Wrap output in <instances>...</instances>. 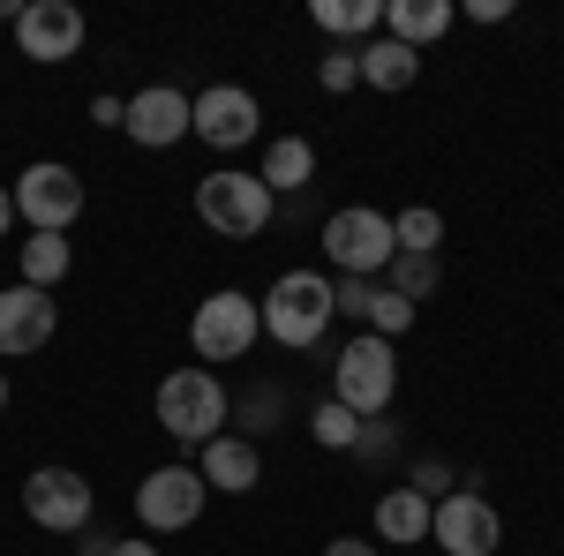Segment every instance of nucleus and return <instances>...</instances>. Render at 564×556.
Listing matches in <instances>:
<instances>
[{
	"label": "nucleus",
	"mask_w": 564,
	"mask_h": 556,
	"mask_svg": "<svg viewBox=\"0 0 564 556\" xmlns=\"http://www.w3.org/2000/svg\"><path fill=\"white\" fill-rule=\"evenodd\" d=\"M257 316H263V339H279L286 353H316L324 331H332V316H339V301H332L324 271H279L271 294L257 301Z\"/></svg>",
	"instance_id": "obj_1"
},
{
	"label": "nucleus",
	"mask_w": 564,
	"mask_h": 556,
	"mask_svg": "<svg viewBox=\"0 0 564 556\" xmlns=\"http://www.w3.org/2000/svg\"><path fill=\"white\" fill-rule=\"evenodd\" d=\"M332 399L347 406L354 422H377L391 399H399V346L354 331V339L332 353Z\"/></svg>",
	"instance_id": "obj_2"
},
{
	"label": "nucleus",
	"mask_w": 564,
	"mask_h": 556,
	"mask_svg": "<svg viewBox=\"0 0 564 556\" xmlns=\"http://www.w3.org/2000/svg\"><path fill=\"white\" fill-rule=\"evenodd\" d=\"M151 414H159V428L174 436V444H212V436H226V384H218L212 369H174L166 384L151 391Z\"/></svg>",
	"instance_id": "obj_3"
},
{
	"label": "nucleus",
	"mask_w": 564,
	"mask_h": 556,
	"mask_svg": "<svg viewBox=\"0 0 564 556\" xmlns=\"http://www.w3.org/2000/svg\"><path fill=\"white\" fill-rule=\"evenodd\" d=\"M271 211H279V196L241 166H218V173L196 181V218L212 233H226V241H257L263 226H271Z\"/></svg>",
	"instance_id": "obj_4"
},
{
	"label": "nucleus",
	"mask_w": 564,
	"mask_h": 556,
	"mask_svg": "<svg viewBox=\"0 0 564 556\" xmlns=\"http://www.w3.org/2000/svg\"><path fill=\"white\" fill-rule=\"evenodd\" d=\"M257 339H263V316H257V294H241V286L204 294L196 316H188V353L196 361H249Z\"/></svg>",
	"instance_id": "obj_5"
},
{
	"label": "nucleus",
	"mask_w": 564,
	"mask_h": 556,
	"mask_svg": "<svg viewBox=\"0 0 564 556\" xmlns=\"http://www.w3.org/2000/svg\"><path fill=\"white\" fill-rule=\"evenodd\" d=\"M324 257L339 263L347 279H384L391 257H399V241H391V211H377V204H347V211L324 218Z\"/></svg>",
	"instance_id": "obj_6"
},
{
	"label": "nucleus",
	"mask_w": 564,
	"mask_h": 556,
	"mask_svg": "<svg viewBox=\"0 0 564 556\" xmlns=\"http://www.w3.org/2000/svg\"><path fill=\"white\" fill-rule=\"evenodd\" d=\"M15 218L31 226V233H68L76 218H84V173L61 166V159H39V166L15 173Z\"/></svg>",
	"instance_id": "obj_7"
},
{
	"label": "nucleus",
	"mask_w": 564,
	"mask_h": 556,
	"mask_svg": "<svg viewBox=\"0 0 564 556\" xmlns=\"http://www.w3.org/2000/svg\"><path fill=\"white\" fill-rule=\"evenodd\" d=\"M212 504V489H204V473L174 459V467H151L135 481V519H143V534H181V526H196Z\"/></svg>",
	"instance_id": "obj_8"
},
{
	"label": "nucleus",
	"mask_w": 564,
	"mask_h": 556,
	"mask_svg": "<svg viewBox=\"0 0 564 556\" xmlns=\"http://www.w3.org/2000/svg\"><path fill=\"white\" fill-rule=\"evenodd\" d=\"M98 512V489L76 467H31L23 473V519L45 534H84Z\"/></svg>",
	"instance_id": "obj_9"
},
{
	"label": "nucleus",
	"mask_w": 564,
	"mask_h": 556,
	"mask_svg": "<svg viewBox=\"0 0 564 556\" xmlns=\"http://www.w3.org/2000/svg\"><path fill=\"white\" fill-rule=\"evenodd\" d=\"M84 39L90 23L76 0H23V15H15V53L39 61V68H68L84 53Z\"/></svg>",
	"instance_id": "obj_10"
},
{
	"label": "nucleus",
	"mask_w": 564,
	"mask_h": 556,
	"mask_svg": "<svg viewBox=\"0 0 564 556\" xmlns=\"http://www.w3.org/2000/svg\"><path fill=\"white\" fill-rule=\"evenodd\" d=\"M188 135H204L212 151H241V143H257V135H263L257 90H241V84L196 90V98H188Z\"/></svg>",
	"instance_id": "obj_11"
},
{
	"label": "nucleus",
	"mask_w": 564,
	"mask_h": 556,
	"mask_svg": "<svg viewBox=\"0 0 564 556\" xmlns=\"http://www.w3.org/2000/svg\"><path fill=\"white\" fill-rule=\"evenodd\" d=\"M430 542L444 556H497L505 549V519H497V504L481 489H452L430 519Z\"/></svg>",
	"instance_id": "obj_12"
},
{
	"label": "nucleus",
	"mask_w": 564,
	"mask_h": 556,
	"mask_svg": "<svg viewBox=\"0 0 564 556\" xmlns=\"http://www.w3.org/2000/svg\"><path fill=\"white\" fill-rule=\"evenodd\" d=\"M61 331V301L39 294V286H0V361H23V353H45Z\"/></svg>",
	"instance_id": "obj_13"
},
{
	"label": "nucleus",
	"mask_w": 564,
	"mask_h": 556,
	"mask_svg": "<svg viewBox=\"0 0 564 556\" xmlns=\"http://www.w3.org/2000/svg\"><path fill=\"white\" fill-rule=\"evenodd\" d=\"M121 135L143 143V151H174L181 135H188V90L181 84H143L121 106Z\"/></svg>",
	"instance_id": "obj_14"
},
{
	"label": "nucleus",
	"mask_w": 564,
	"mask_h": 556,
	"mask_svg": "<svg viewBox=\"0 0 564 556\" xmlns=\"http://www.w3.org/2000/svg\"><path fill=\"white\" fill-rule=\"evenodd\" d=\"M196 473H204V489H218V497H249L263 481V451L241 428H226V436H212V444L196 451Z\"/></svg>",
	"instance_id": "obj_15"
},
{
	"label": "nucleus",
	"mask_w": 564,
	"mask_h": 556,
	"mask_svg": "<svg viewBox=\"0 0 564 556\" xmlns=\"http://www.w3.org/2000/svg\"><path fill=\"white\" fill-rule=\"evenodd\" d=\"M430 519H436V504L422 489H384V497H377V542L422 549V542H430Z\"/></svg>",
	"instance_id": "obj_16"
},
{
	"label": "nucleus",
	"mask_w": 564,
	"mask_h": 556,
	"mask_svg": "<svg viewBox=\"0 0 564 556\" xmlns=\"http://www.w3.org/2000/svg\"><path fill=\"white\" fill-rule=\"evenodd\" d=\"M257 181L271 188V196H302L308 181H316V143H308V135H271Z\"/></svg>",
	"instance_id": "obj_17"
},
{
	"label": "nucleus",
	"mask_w": 564,
	"mask_h": 556,
	"mask_svg": "<svg viewBox=\"0 0 564 556\" xmlns=\"http://www.w3.org/2000/svg\"><path fill=\"white\" fill-rule=\"evenodd\" d=\"M452 23H459V8H452V0H391V8H384V39L414 45V53L436 45Z\"/></svg>",
	"instance_id": "obj_18"
},
{
	"label": "nucleus",
	"mask_w": 564,
	"mask_h": 556,
	"mask_svg": "<svg viewBox=\"0 0 564 556\" xmlns=\"http://www.w3.org/2000/svg\"><path fill=\"white\" fill-rule=\"evenodd\" d=\"M361 84L391 90V98H399V90H414V84H422V53H414V45H399V39H369V45H361Z\"/></svg>",
	"instance_id": "obj_19"
},
{
	"label": "nucleus",
	"mask_w": 564,
	"mask_h": 556,
	"mask_svg": "<svg viewBox=\"0 0 564 556\" xmlns=\"http://www.w3.org/2000/svg\"><path fill=\"white\" fill-rule=\"evenodd\" d=\"M68 271H76V249H68V233H31V241H23V286L53 294Z\"/></svg>",
	"instance_id": "obj_20"
},
{
	"label": "nucleus",
	"mask_w": 564,
	"mask_h": 556,
	"mask_svg": "<svg viewBox=\"0 0 564 556\" xmlns=\"http://www.w3.org/2000/svg\"><path fill=\"white\" fill-rule=\"evenodd\" d=\"M308 23L332 31V39H361V45H369V31L384 23V0H316Z\"/></svg>",
	"instance_id": "obj_21"
},
{
	"label": "nucleus",
	"mask_w": 564,
	"mask_h": 556,
	"mask_svg": "<svg viewBox=\"0 0 564 556\" xmlns=\"http://www.w3.org/2000/svg\"><path fill=\"white\" fill-rule=\"evenodd\" d=\"M391 241H399V257H436V249H444V211L406 204V211L391 218Z\"/></svg>",
	"instance_id": "obj_22"
},
{
	"label": "nucleus",
	"mask_w": 564,
	"mask_h": 556,
	"mask_svg": "<svg viewBox=\"0 0 564 556\" xmlns=\"http://www.w3.org/2000/svg\"><path fill=\"white\" fill-rule=\"evenodd\" d=\"M436 279H444V271H436V257H391V271H384V286L399 301H414V308L436 294Z\"/></svg>",
	"instance_id": "obj_23"
},
{
	"label": "nucleus",
	"mask_w": 564,
	"mask_h": 556,
	"mask_svg": "<svg viewBox=\"0 0 564 556\" xmlns=\"http://www.w3.org/2000/svg\"><path fill=\"white\" fill-rule=\"evenodd\" d=\"M308 436H316L324 451H354V436H361V422H354V414L339 406V399H316V406H308Z\"/></svg>",
	"instance_id": "obj_24"
},
{
	"label": "nucleus",
	"mask_w": 564,
	"mask_h": 556,
	"mask_svg": "<svg viewBox=\"0 0 564 556\" xmlns=\"http://www.w3.org/2000/svg\"><path fill=\"white\" fill-rule=\"evenodd\" d=\"M279 414H286V391H279V384H257L249 399H241V436H249V444H257V436H271V428H279Z\"/></svg>",
	"instance_id": "obj_25"
},
{
	"label": "nucleus",
	"mask_w": 564,
	"mask_h": 556,
	"mask_svg": "<svg viewBox=\"0 0 564 556\" xmlns=\"http://www.w3.org/2000/svg\"><path fill=\"white\" fill-rule=\"evenodd\" d=\"M316 84L332 90V98H347V90L361 84V45H332V53L316 61Z\"/></svg>",
	"instance_id": "obj_26"
},
{
	"label": "nucleus",
	"mask_w": 564,
	"mask_h": 556,
	"mask_svg": "<svg viewBox=\"0 0 564 556\" xmlns=\"http://www.w3.org/2000/svg\"><path fill=\"white\" fill-rule=\"evenodd\" d=\"M84 542V556H159V542H135V534H76Z\"/></svg>",
	"instance_id": "obj_27"
},
{
	"label": "nucleus",
	"mask_w": 564,
	"mask_h": 556,
	"mask_svg": "<svg viewBox=\"0 0 564 556\" xmlns=\"http://www.w3.org/2000/svg\"><path fill=\"white\" fill-rule=\"evenodd\" d=\"M354 451H361L369 467H384L391 451H399V428H391V422H361V436H354Z\"/></svg>",
	"instance_id": "obj_28"
},
{
	"label": "nucleus",
	"mask_w": 564,
	"mask_h": 556,
	"mask_svg": "<svg viewBox=\"0 0 564 556\" xmlns=\"http://www.w3.org/2000/svg\"><path fill=\"white\" fill-rule=\"evenodd\" d=\"M406 489H422V497H430V504H444V497H452V467H444V459H422V467H414V481H406Z\"/></svg>",
	"instance_id": "obj_29"
},
{
	"label": "nucleus",
	"mask_w": 564,
	"mask_h": 556,
	"mask_svg": "<svg viewBox=\"0 0 564 556\" xmlns=\"http://www.w3.org/2000/svg\"><path fill=\"white\" fill-rule=\"evenodd\" d=\"M324 556H384V542H361V534H339V542H324Z\"/></svg>",
	"instance_id": "obj_30"
},
{
	"label": "nucleus",
	"mask_w": 564,
	"mask_h": 556,
	"mask_svg": "<svg viewBox=\"0 0 564 556\" xmlns=\"http://www.w3.org/2000/svg\"><path fill=\"white\" fill-rule=\"evenodd\" d=\"M459 15H475V23H505V15H512V0H467Z\"/></svg>",
	"instance_id": "obj_31"
},
{
	"label": "nucleus",
	"mask_w": 564,
	"mask_h": 556,
	"mask_svg": "<svg viewBox=\"0 0 564 556\" xmlns=\"http://www.w3.org/2000/svg\"><path fill=\"white\" fill-rule=\"evenodd\" d=\"M90 121H98V129H121V98L98 90V98H90Z\"/></svg>",
	"instance_id": "obj_32"
},
{
	"label": "nucleus",
	"mask_w": 564,
	"mask_h": 556,
	"mask_svg": "<svg viewBox=\"0 0 564 556\" xmlns=\"http://www.w3.org/2000/svg\"><path fill=\"white\" fill-rule=\"evenodd\" d=\"M8 226H15V196L0 188V233H8Z\"/></svg>",
	"instance_id": "obj_33"
},
{
	"label": "nucleus",
	"mask_w": 564,
	"mask_h": 556,
	"mask_svg": "<svg viewBox=\"0 0 564 556\" xmlns=\"http://www.w3.org/2000/svg\"><path fill=\"white\" fill-rule=\"evenodd\" d=\"M0 414H8V369H0Z\"/></svg>",
	"instance_id": "obj_34"
}]
</instances>
